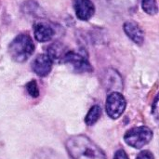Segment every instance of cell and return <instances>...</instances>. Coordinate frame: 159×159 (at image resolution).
Here are the masks:
<instances>
[{"mask_svg":"<svg viewBox=\"0 0 159 159\" xmlns=\"http://www.w3.org/2000/svg\"><path fill=\"white\" fill-rule=\"evenodd\" d=\"M152 139L153 131L145 126L132 128L124 135L125 143L135 149L143 148L144 145L148 144Z\"/></svg>","mask_w":159,"mask_h":159,"instance_id":"3957f363","label":"cell"},{"mask_svg":"<svg viewBox=\"0 0 159 159\" xmlns=\"http://www.w3.org/2000/svg\"><path fill=\"white\" fill-rule=\"evenodd\" d=\"M102 84L107 91L119 92L123 89V79L120 74L112 68L105 70L102 74Z\"/></svg>","mask_w":159,"mask_h":159,"instance_id":"8992f818","label":"cell"},{"mask_svg":"<svg viewBox=\"0 0 159 159\" xmlns=\"http://www.w3.org/2000/svg\"><path fill=\"white\" fill-rule=\"evenodd\" d=\"M34 35L38 42H48L51 40L55 34L53 27L44 21H37L34 24Z\"/></svg>","mask_w":159,"mask_h":159,"instance_id":"9c48e42d","label":"cell"},{"mask_svg":"<svg viewBox=\"0 0 159 159\" xmlns=\"http://www.w3.org/2000/svg\"><path fill=\"white\" fill-rule=\"evenodd\" d=\"M152 114L155 116V118L157 120L158 118V96L156 97L155 102L152 104Z\"/></svg>","mask_w":159,"mask_h":159,"instance_id":"2e32d148","label":"cell"},{"mask_svg":"<svg viewBox=\"0 0 159 159\" xmlns=\"http://www.w3.org/2000/svg\"><path fill=\"white\" fill-rule=\"evenodd\" d=\"M73 6L76 17L81 20H89L95 13L94 4L90 0H74Z\"/></svg>","mask_w":159,"mask_h":159,"instance_id":"ba28073f","label":"cell"},{"mask_svg":"<svg viewBox=\"0 0 159 159\" xmlns=\"http://www.w3.org/2000/svg\"><path fill=\"white\" fill-rule=\"evenodd\" d=\"M66 52L67 51L64 50L63 46L60 43H53L48 48V55L52 60V61H58V60H62V58Z\"/></svg>","mask_w":159,"mask_h":159,"instance_id":"8fae6325","label":"cell"},{"mask_svg":"<svg viewBox=\"0 0 159 159\" xmlns=\"http://www.w3.org/2000/svg\"><path fill=\"white\" fill-rule=\"evenodd\" d=\"M53 61L48 54H40L32 62V70L40 77L47 76L52 69Z\"/></svg>","mask_w":159,"mask_h":159,"instance_id":"52a82bcc","label":"cell"},{"mask_svg":"<svg viewBox=\"0 0 159 159\" xmlns=\"http://www.w3.org/2000/svg\"><path fill=\"white\" fill-rule=\"evenodd\" d=\"M26 89L29 95L33 98H37L39 96V89L35 80H32L26 84Z\"/></svg>","mask_w":159,"mask_h":159,"instance_id":"5bb4252c","label":"cell"},{"mask_svg":"<svg viewBox=\"0 0 159 159\" xmlns=\"http://www.w3.org/2000/svg\"><path fill=\"white\" fill-rule=\"evenodd\" d=\"M126 34L137 45L142 46L144 42V33L140 25L134 20H128L123 25Z\"/></svg>","mask_w":159,"mask_h":159,"instance_id":"30bf717a","label":"cell"},{"mask_svg":"<svg viewBox=\"0 0 159 159\" xmlns=\"http://www.w3.org/2000/svg\"><path fill=\"white\" fill-rule=\"evenodd\" d=\"M101 115H102V108L100 107V105H97V104H96V105L92 106V107L89 109L88 115H87L86 117H85V122H86V124H87L88 126H92V125H94V124L99 120Z\"/></svg>","mask_w":159,"mask_h":159,"instance_id":"7c38bea8","label":"cell"},{"mask_svg":"<svg viewBox=\"0 0 159 159\" xmlns=\"http://www.w3.org/2000/svg\"><path fill=\"white\" fill-rule=\"evenodd\" d=\"M114 159H129V156L127 155V153L123 150V149H119L116 152Z\"/></svg>","mask_w":159,"mask_h":159,"instance_id":"e0dca14e","label":"cell"},{"mask_svg":"<svg viewBox=\"0 0 159 159\" xmlns=\"http://www.w3.org/2000/svg\"><path fill=\"white\" fill-rule=\"evenodd\" d=\"M61 61L72 66V68L77 73H89L93 71V68L87 58L74 51H67Z\"/></svg>","mask_w":159,"mask_h":159,"instance_id":"5b68a950","label":"cell"},{"mask_svg":"<svg viewBox=\"0 0 159 159\" xmlns=\"http://www.w3.org/2000/svg\"><path fill=\"white\" fill-rule=\"evenodd\" d=\"M142 7L144 12L149 15H156L158 11L157 0H142Z\"/></svg>","mask_w":159,"mask_h":159,"instance_id":"4fadbf2b","label":"cell"},{"mask_svg":"<svg viewBox=\"0 0 159 159\" xmlns=\"http://www.w3.org/2000/svg\"><path fill=\"white\" fill-rule=\"evenodd\" d=\"M34 45L30 35L20 34L16 36L8 46V53L10 58L16 62L26 61L33 54Z\"/></svg>","mask_w":159,"mask_h":159,"instance_id":"7a4b0ae2","label":"cell"},{"mask_svg":"<svg viewBox=\"0 0 159 159\" xmlns=\"http://www.w3.org/2000/svg\"><path fill=\"white\" fill-rule=\"evenodd\" d=\"M127 106L126 100L120 92H112L106 99V113L112 119L122 116Z\"/></svg>","mask_w":159,"mask_h":159,"instance_id":"277c9868","label":"cell"},{"mask_svg":"<svg viewBox=\"0 0 159 159\" xmlns=\"http://www.w3.org/2000/svg\"><path fill=\"white\" fill-rule=\"evenodd\" d=\"M136 159H155V157H154L153 154H152L150 151L145 150V151H142V152L137 156Z\"/></svg>","mask_w":159,"mask_h":159,"instance_id":"9a60e30c","label":"cell"},{"mask_svg":"<svg viewBox=\"0 0 159 159\" xmlns=\"http://www.w3.org/2000/svg\"><path fill=\"white\" fill-rule=\"evenodd\" d=\"M71 159H107L104 152L85 135H75L65 143Z\"/></svg>","mask_w":159,"mask_h":159,"instance_id":"6da1fadb","label":"cell"}]
</instances>
